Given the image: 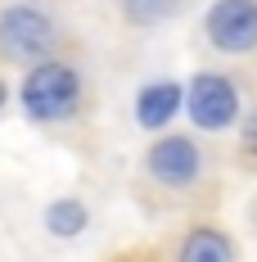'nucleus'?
I'll return each instance as SVG.
<instances>
[{
	"mask_svg": "<svg viewBox=\"0 0 257 262\" xmlns=\"http://www.w3.org/2000/svg\"><path fill=\"white\" fill-rule=\"evenodd\" d=\"M185 108L203 131H221L239 118V86L226 73H199L185 86Z\"/></svg>",
	"mask_w": 257,
	"mask_h": 262,
	"instance_id": "nucleus-5",
	"label": "nucleus"
},
{
	"mask_svg": "<svg viewBox=\"0 0 257 262\" xmlns=\"http://www.w3.org/2000/svg\"><path fill=\"white\" fill-rule=\"evenodd\" d=\"M73 27L54 0H0V63L36 68L68 54Z\"/></svg>",
	"mask_w": 257,
	"mask_h": 262,
	"instance_id": "nucleus-2",
	"label": "nucleus"
},
{
	"mask_svg": "<svg viewBox=\"0 0 257 262\" xmlns=\"http://www.w3.org/2000/svg\"><path fill=\"white\" fill-rule=\"evenodd\" d=\"M172 262H239L230 235L221 226H190L172 249Z\"/></svg>",
	"mask_w": 257,
	"mask_h": 262,
	"instance_id": "nucleus-6",
	"label": "nucleus"
},
{
	"mask_svg": "<svg viewBox=\"0 0 257 262\" xmlns=\"http://www.w3.org/2000/svg\"><path fill=\"white\" fill-rule=\"evenodd\" d=\"M203 41L217 54H257V0H212L203 14Z\"/></svg>",
	"mask_w": 257,
	"mask_h": 262,
	"instance_id": "nucleus-4",
	"label": "nucleus"
},
{
	"mask_svg": "<svg viewBox=\"0 0 257 262\" xmlns=\"http://www.w3.org/2000/svg\"><path fill=\"white\" fill-rule=\"evenodd\" d=\"M90 95H95V86H90L86 63L73 54H54L45 63L27 68L23 113L41 127H63V122H77L90 108Z\"/></svg>",
	"mask_w": 257,
	"mask_h": 262,
	"instance_id": "nucleus-3",
	"label": "nucleus"
},
{
	"mask_svg": "<svg viewBox=\"0 0 257 262\" xmlns=\"http://www.w3.org/2000/svg\"><path fill=\"white\" fill-rule=\"evenodd\" d=\"M180 95H185V91H180L176 81H149V86H140V95H135V127L162 131L176 118Z\"/></svg>",
	"mask_w": 257,
	"mask_h": 262,
	"instance_id": "nucleus-7",
	"label": "nucleus"
},
{
	"mask_svg": "<svg viewBox=\"0 0 257 262\" xmlns=\"http://www.w3.org/2000/svg\"><path fill=\"white\" fill-rule=\"evenodd\" d=\"M113 5H118V18L127 27L149 32V27H167L172 18H180L190 0H113Z\"/></svg>",
	"mask_w": 257,
	"mask_h": 262,
	"instance_id": "nucleus-8",
	"label": "nucleus"
},
{
	"mask_svg": "<svg viewBox=\"0 0 257 262\" xmlns=\"http://www.w3.org/2000/svg\"><path fill=\"white\" fill-rule=\"evenodd\" d=\"M239 145H244V154L257 158V104L244 113V122H239Z\"/></svg>",
	"mask_w": 257,
	"mask_h": 262,
	"instance_id": "nucleus-9",
	"label": "nucleus"
},
{
	"mask_svg": "<svg viewBox=\"0 0 257 262\" xmlns=\"http://www.w3.org/2000/svg\"><path fill=\"white\" fill-rule=\"evenodd\" d=\"M217 185V158L194 136H158L140 154V190L154 208H199Z\"/></svg>",
	"mask_w": 257,
	"mask_h": 262,
	"instance_id": "nucleus-1",
	"label": "nucleus"
},
{
	"mask_svg": "<svg viewBox=\"0 0 257 262\" xmlns=\"http://www.w3.org/2000/svg\"><path fill=\"white\" fill-rule=\"evenodd\" d=\"M0 108H5V81H0Z\"/></svg>",
	"mask_w": 257,
	"mask_h": 262,
	"instance_id": "nucleus-10",
	"label": "nucleus"
},
{
	"mask_svg": "<svg viewBox=\"0 0 257 262\" xmlns=\"http://www.w3.org/2000/svg\"><path fill=\"white\" fill-rule=\"evenodd\" d=\"M118 262H140V258H118Z\"/></svg>",
	"mask_w": 257,
	"mask_h": 262,
	"instance_id": "nucleus-11",
	"label": "nucleus"
}]
</instances>
